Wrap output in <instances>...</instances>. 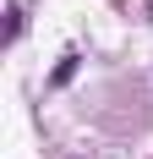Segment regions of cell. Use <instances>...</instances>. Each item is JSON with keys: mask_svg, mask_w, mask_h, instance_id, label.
Listing matches in <instances>:
<instances>
[{"mask_svg": "<svg viewBox=\"0 0 153 159\" xmlns=\"http://www.w3.org/2000/svg\"><path fill=\"white\" fill-rule=\"evenodd\" d=\"M76 66H82V55H76V49H66L60 61H55V71H49V88H66V82L76 77Z\"/></svg>", "mask_w": 153, "mask_h": 159, "instance_id": "cell-1", "label": "cell"}]
</instances>
